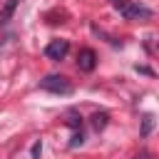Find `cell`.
<instances>
[{
    "label": "cell",
    "instance_id": "cell-10",
    "mask_svg": "<svg viewBox=\"0 0 159 159\" xmlns=\"http://www.w3.org/2000/svg\"><path fill=\"white\" fill-rule=\"evenodd\" d=\"M112 2H114V0H112Z\"/></svg>",
    "mask_w": 159,
    "mask_h": 159
},
{
    "label": "cell",
    "instance_id": "cell-6",
    "mask_svg": "<svg viewBox=\"0 0 159 159\" xmlns=\"http://www.w3.org/2000/svg\"><path fill=\"white\" fill-rule=\"evenodd\" d=\"M107 122H109V114H107V112H94V114H92V127H94L97 132H102V129L107 127Z\"/></svg>",
    "mask_w": 159,
    "mask_h": 159
},
{
    "label": "cell",
    "instance_id": "cell-2",
    "mask_svg": "<svg viewBox=\"0 0 159 159\" xmlns=\"http://www.w3.org/2000/svg\"><path fill=\"white\" fill-rule=\"evenodd\" d=\"M40 89L52 92V94H70L72 92V82L65 75H45L40 80Z\"/></svg>",
    "mask_w": 159,
    "mask_h": 159
},
{
    "label": "cell",
    "instance_id": "cell-7",
    "mask_svg": "<svg viewBox=\"0 0 159 159\" xmlns=\"http://www.w3.org/2000/svg\"><path fill=\"white\" fill-rule=\"evenodd\" d=\"M152 127H154V119H152V114H144V117H142V137H147V134L152 132Z\"/></svg>",
    "mask_w": 159,
    "mask_h": 159
},
{
    "label": "cell",
    "instance_id": "cell-4",
    "mask_svg": "<svg viewBox=\"0 0 159 159\" xmlns=\"http://www.w3.org/2000/svg\"><path fill=\"white\" fill-rule=\"evenodd\" d=\"M77 67H80V72H92L97 67V52L92 47H82L77 52Z\"/></svg>",
    "mask_w": 159,
    "mask_h": 159
},
{
    "label": "cell",
    "instance_id": "cell-9",
    "mask_svg": "<svg viewBox=\"0 0 159 159\" xmlns=\"http://www.w3.org/2000/svg\"><path fill=\"white\" fill-rule=\"evenodd\" d=\"M40 152H42V142H37V144H35V147H32V157H37V154H40Z\"/></svg>",
    "mask_w": 159,
    "mask_h": 159
},
{
    "label": "cell",
    "instance_id": "cell-8",
    "mask_svg": "<svg viewBox=\"0 0 159 159\" xmlns=\"http://www.w3.org/2000/svg\"><path fill=\"white\" fill-rule=\"evenodd\" d=\"M82 139H84V137H82V132H77V134H75V137H72V142H70V147H72V149H75V147H77V144H82Z\"/></svg>",
    "mask_w": 159,
    "mask_h": 159
},
{
    "label": "cell",
    "instance_id": "cell-3",
    "mask_svg": "<svg viewBox=\"0 0 159 159\" xmlns=\"http://www.w3.org/2000/svg\"><path fill=\"white\" fill-rule=\"evenodd\" d=\"M67 52H70V42H67V40H62V37L50 40V42H47V47H45V57H47V60H52V62L65 60V57H67Z\"/></svg>",
    "mask_w": 159,
    "mask_h": 159
},
{
    "label": "cell",
    "instance_id": "cell-1",
    "mask_svg": "<svg viewBox=\"0 0 159 159\" xmlns=\"http://www.w3.org/2000/svg\"><path fill=\"white\" fill-rule=\"evenodd\" d=\"M114 5V10L124 17V20H134V22H142V20H149L154 12H152V7H147L144 2H139V0H114L112 2Z\"/></svg>",
    "mask_w": 159,
    "mask_h": 159
},
{
    "label": "cell",
    "instance_id": "cell-5",
    "mask_svg": "<svg viewBox=\"0 0 159 159\" xmlns=\"http://www.w3.org/2000/svg\"><path fill=\"white\" fill-rule=\"evenodd\" d=\"M17 5H20V0H5V5H2V10H0V27H2V25H7V22L12 20V15H15Z\"/></svg>",
    "mask_w": 159,
    "mask_h": 159
}]
</instances>
